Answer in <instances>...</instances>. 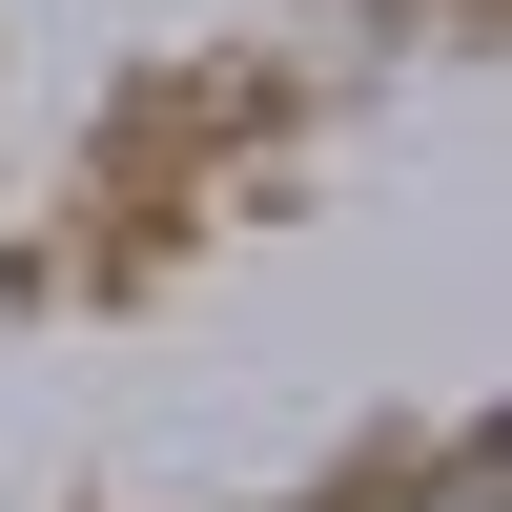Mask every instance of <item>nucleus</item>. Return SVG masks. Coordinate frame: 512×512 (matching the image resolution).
Here are the masks:
<instances>
[]
</instances>
